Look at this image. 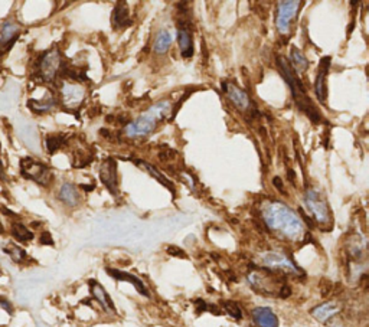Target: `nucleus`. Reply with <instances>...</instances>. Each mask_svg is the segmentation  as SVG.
I'll use <instances>...</instances> for the list:
<instances>
[{
	"label": "nucleus",
	"mask_w": 369,
	"mask_h": 327,
	"mask_svg": "<svg viewBox=\"0 0 369 327\" xmlns=\"http://www.w3.org/2000/svg\"><path fill=\"white\" fill-rule=\"evenodd\" d=\"M260 214L270 233L281 240L299 242L306 235L302 219L293 209L280 201H264L260 206Z\"/></svg>",
	"instance_id": "nucleus-1"
},
{
	"label": "nucleus",
	"mask_w": 369,
	"mask_h": 327,
	"mask_svg": "<svg viewBox=\"0 0 369 327\" xmlns=\"http://www.w3.org/2000/svg\"><path fill=\"white\" fill-rule=\"evenodd\" d=\"M277 67H279L280 74L283 75V78L286 80L290 88V92H291V97H293L299 110L307 115L310 121L315 124H320L322 117H320L319 110L312 103V100L307 97L306 88L300 81V76L293 71V68L290 67V62L286 56H281V55L277 56Z\"/></svg>",
	"instance_id": "nucleus-2"
},
{
	"label": "nucleus",
	"mask_w": 369,
	"mask_h": 327,
	"mask_svg": "<svg viewBox=\"0 0 369 327\" xmlns=\"http://www.w3.org/2000/svg\"><path fill=\"white\" fill-rule=\"evenodd\" d=\"M248 283L260 294L265 296H279L286 299L291 294V288L283 280H279L277 274L268 271L265 268H257L248 273Z\"/></svg>",
	"instance_id": "nucleus-3"
},
{
	"label": "nucleus",
	"mask_w": 369,
	"mask_h": 327,
	"mask_svg": "<svg viewBox=\"0 0 369 327\" xmlns=\"http://www.w3.org/2000/svg\"><path fill=\"white\" fill-rule=\"evenodd\" d=\"M304 203L309 212L313 217V222H316L322 229L330 230L334 225V217L330 206L323 196L322 192L315 187H307L304 194Z\"/></svg>",
	"instance_id": "nucleus-4"
},
{
	"label": "nucleus",
	"mask_w": 369,
	"mask_h": 327,
	"mask_svg": "<svg viewBox=\"0 0 369 327\" xmlns=\"http://www.w3.org/2000/svg\"><path fill=\"white\" fill-rule=\"evenodd\" d=\"M21 173L24 178L33 181L38 185L45 186V187L49 186L54 181V175H52L51 169L47 165L35 160L33 158H24L21 160Z\"/></svg>",
	"instance_id": "nucleus-5"
},
{
	"label": "nucleus",
	"mask_w": 369,
	"mask_h": 327,
	"mask_svg": "<svg viewBox=\"0 0 369 327\" xmlns=\"http://www.w3.org/2000/svg\"><path fill=\"white\" fill-rule=\"evenodd\" d=\"M260 264L263 265L261 268H265L268 271L273 273H283V274H293L299 276L302 274L300 268L291 261L287 255L280 254V253H265L260 257Z\"/></svg>",
	"instance_id": "nucleus-6"
},
{
	"label": "nucleus",
	"mask_w": 369,
	"mask_h": 327,
	"mask_svg": "<svg viewBox=\"0 0 369 327\" xmlns=\"http://www.w3.org/2000/svg\"><path fill=\"white\" fill-rule=\"evenodd\" d=\"M64 64H63V56L58 49H51L45 52L40 58V64H38V68H40V76L44 83H52L56 75L61 72Z\"/></svg>",
	"instance_id": "nucleus-7"
},
{
	"label": "nucleus",
	"mask_w": 369,
	"mask_h": 327,
	"mask_svg": "<svg viewBox=\"0 0 369 327\" xmlns=\"http://www.w3.org/2000/svg\"><path fill=\"white\" fill-rule=\"evenodd\" d=\"M159 124V120L154 117L151 112H146L140 115L139 119H136L134 121L126 124L123 133L127 139H142L149 136L154 130H156Z\"/></svg>",
	"instance_id": "nucleus-8"
},
{
	"label": "nucleus",
	"mask_w": 369,
	"mask_h": 327,
	"mask_svg": "<svg viewBox=\"0 0 369 327\" xmlns=\"http://www.w3.org/2000/svg\"><path fill=\"white\" fill-rule=\"evenodd\" d=\"M302 3L300 2H293V0H288V2H279L277 3V15H276V25L277 29L281 35H287L291 29V24L295 22V19L299 13Z\"/></svg>",
	"instance_id": "nucleus-9"
},
{
	"label": "nucleus",
	"mask_w": 369,
	"mask_h": 327,
	"mask_svg": "<svg viewBox=\"0 0 369 327\" xmlns=\"http://www.w3.org/2000/svg\"><path fill=\"white\" fill-rule=\"evenodd\" d=\"M178 44L183 58H192L195 53V45H193V33H192V24L188 17L179 19V29H178Z\"/></svg>",
	"instance_id": "nucleus-10"
},
{
	"label": "nucleus",
	"mask_w": 369,
	"mask_h": 327,
	"mask_svg": "<svg viewBox=\"0 0 369 327\" xmlns=\"http://www.w3.org/2000/svg\"><path fill=\"white\" fill-rule=\"evenodd\" d=\"M100 179L103 185L108 189L111 195H119V182H117V162L114 158H107L100 167Z\"/></svg>",
	"instance_id": "nucleus-11"
},
{
	"label": "nucleus",
	"mask_w": 369,
	"mask_h": 327,
	"mask_svg": "<svg viewBox=\"0 0 369 327\" xmlns=\"http://www.w3.org/2000/svg\"><path fill=\"white\" fill-rule=\"evenodd\" d=\"M85 97V90L81 85L72 83H64L61 87V99L68 110L79 108Z\"/></svg>",
	"instance_id": "nucleus-12"
},
{
	"label": "nucleus",
	"mask_w": 369,
	"mask_h": 327,
	"mask_svg": "<svg viewBox=\"0 0 369 327\" xmlns=\"http://www.w3.org/2000/svg\"><path fill=\"white\" fill-rule=\"evenodd\" d=\"M222 91L227 92L231 103L234 104L240 111L245 112L251 108V100L248 97V94L244 90L238 88L236 84L222 83Z\"/></svg>",
	"instance_id": "nucleus-13"
},
{
	"label": "nucleus",
	"mask_w": 369,
	"mask_h": 327,
	"mask_svg": "<svg viewBox=\"0 0 369 327\" xmlns=\"http://www.w3.org/2000/svg\"><path fill=\"white\" fill-rule=\"evenodd\" d=\"M330 56H325L320 60V65H319V72L316 76V81H315V94L316 97L320 103L326 101V95H327V90H326V80H327V72L330 68Z\"/></svg>",
	"instance_id": "nucleus-14"
},
{
	"label": "nucleus",
	"mask_w": 369,
	"mask_h": 327,
	"mask_svg": "<svg viewBox=\"0 0 369 327\" xmlns=\"http://www.w3.org/2000/svg\"><path fill=\"white\" fill-rule=\"evenodd\" d=\"M19 25L13 24V22H6L0 31V56L3 53H6L16 42V40L19 37Z\"/></svg>",
	"instance_id": "nucleus-15"
},
{
	"label": "nucleus",
	"mask_w": 369,
	"mask_h": 327,
	"mask_svg": "<svg viewBox=\"0 0 369 327\" xmlns=\"http://www.w3.org/2000/svg\"><path fill=\"white\" fill-rule=\"evenodd\" d=\"M341 310H342V305L339 303L327 301V303L316 305L315 309L310 310V315H312L320 323H327L330 319L339 315Z\"/></svg>",
	"instance_id": "nucleus-16"
},
{
	"label": "nucleus",
	"mask_w": 369,
	"mask_h": 327,
	"mask_svg": "<svg viewBox=\"0 0 369 327\" xmlns=\"http://www.w3.org/2000/svg\"><path fill=\"white\" fill-rule=\"evenodd\" d=\"M90 284V290H91V294L92 297L100 303V305L103 307V309L107 312V313H115V307H114V303L113 300L110 299L108 293L104 290V287L95 280H90L88 281Z\"/></svg>",
	"instance_id": "nucleus-17"
},
{
	"label": "nucleus",
	"mask_w": 369,
	"mask_h": 327,
	"mask_svg": "<svg viewBox=\"0 0 369 327\" xmlns=\"http://www.w3.org/2000/svg\"><path fill=\"white\" fill-rule=\"evenodd\" d=\"M107 273L108 276H111L113 278H115L117 281H127L130 284H133V287L136 288V290H138L142 296L145 297H150L149 292H147V288L145 285V283L138 278L136 276L130 274V273H126V271H122V270H115V268H107Z\"/></svg>",
	"instance_id": "nucleus-18"
},
{
	"label": "nucleus",
	"mask_w": 369,
	"mask_h": 327,
	"mask_svg": "<svg viewBox=\"0 0 369 327\" xmlns=\"http://www.w3.org/2000/svg\"><path fill=\"white\" fill-rule=\"evenodd\" d=\"M252 320L259 327H279V319L268 307H257L252 310Z\"/></svg>",
	"instance_id": "nucleus-19"
},
{
	"label": "nucleus",
	"mask_w": 369,
	"mask_h": 327,
	"mask_svg": "<svg viewBox=\"0 0 369 327\" xmlns=\"http://www.w3.org/2000/svg\"><path fill=\"white\" fill-rule=\"evenodd\" d=\"M131 162H133L134 165H138V166L143 167V169L149 173L150 176H153V178L156 179L159 183H162L165 187H167V189L172 192V194H174V186H173V183H172V182L163 175V173H162L158 167H154L153 165H150V163H147V162H145V160H139V159H131Z\"/></svg>",
	"instance_id": "nucleus-20"
},
{
	"label": "nucleus",
	"mask_w": 369,
	"mask_h": 327,
	"mask_svg": "<svg viewBox=\"0 0 369 327\" xmlns=\"http://www.w3.org/2000/svg\"><path fill=\"white\" fill-rule=\"evenodd\" d=\"M60 201L68 206H76L81 202L80 190L74 183H64L60 189Z\"/></svg>",
	"instance_id": "nucleus-21"
},
{
	"label": "nucleus",
	"mask_w": 369,
	"mask_h": 327,
	"mask_svg": "<svg viewBox=\"0 0 369 327\" xmlns=\"http://www.w3.org/2000/svg\"><path fill=\"white\" fill-rule=\"evenodd\" d=\"M111 19H113V26L115 29H123V28L130 26L131 21H130V16H129L127 5L123 2H119L117 5H115L113 15H111Z\"/></svg>",
	"instance_id": "nucleus-22"
},
{
	"label": "nucleus",
	"mask_w": 369,
	"mask_h": 327,
	"mask_svg": "<svg viewBox=\"0 0 369 327\" xmlns=\"http://www.w3.org/2000/svg\"><path fill=\"white\" fill-rule=\"evenodd\" d=\"M290 67L293 68V71L297 74V75H302L303 72L307 71L309 68V61L307 58L303 55V52L293 47L290 49Z\"/></svg>",
	"instance_id": "nucleus-23"
},
{
	"label": "nucleus",
	"mask_w": 369,
	"mask_h": 327,
	"mask_svg": "<svg viewBox=\"0 0 369 327\" xmlns=\"http://www.w3.org/2000/svg\"><path fill=\"white\" fill-rule=\"evenodd\" d=\"M55 103H56L55 101V97H54L52 94L48 92L42 100H33V99H31L28 101V107L33 112H47V111H49L55 106Z\"/></svg>",
	"instance_id": "nucleus-24"
},
{
	"label": "nucleus",
	"mask_w": 369,
	"mask_h": 327,
	"mask_svg": "<svg viewBox=\"0 0 369 327\" xmlns=\"http://www.w3.org/2000/svg\"><path fill=\"white\" fill-rule=\"evenodd\" d=\"M172 44V37L170 33L167 31H161L156 37H154V44H153V49L156 53L163 55L167 52V49L170 48Z\"/></svg>",
	"instance_id": "nucleus-25"
},
{
	"label": "nucleus",
	"mask_w": 369,
	"mask_h": 327,
	"mask_svg": "<svg viewBox=\"0 0 369 327\" xmlns=\"http://www.w3.org/2000/svg\"><path fill=\"white\" fill-rule=\"evenodd\" d=\"M3 251L12 258L13 262H24L26 260V253H25V249L21 248L19 245L13 244V242H9L8 245H5L3 248Z\"/></svg>",
	"instance_id": "nucleus-26"
},
{
	"label": "nucleus",
	"mask_w": 369,
	"mask_h": 327,
	"mask_svg": "<svg viewBox=\"0 0 369 327\" xmlns=\"http://www.w3.org/2000/svg\"><path fill=\"white\" fill-rule=\"evenodd\" d=\"M47 150L54 155L55 151L60 150L65 143H67V136L63 133H58V134H51V136L47 137Z\"/></svg>",
	"instance_id": "nucleus-27"
},
{
	"label": "nucleus",
	"mask_w": 369,
	"mask_h": 327,
	"mask_svg": "<svg viewBox=\"0 0 369 327\" xmlns=\"http://www.w3.org/2000/svg\"><path fill=\"white\" fill-rule=\"evenodd\" d=\"M12 235L17 241H22V242H28V241L33 240V234L21 222H15L12 225Z\"/></svg>",
	"instance_id": "nucleus-28"
},
{
	"label": "nucleus",
	"mask_w": 369,
	"mask_h": 327,
	"mask_svg": "<svg viewBox=\"0 0 369 327\" xmlns=\"http://www.w3.org/2000/svg\"><path fill=\"white\" fill-rule=\"evenodd\" d=\"M147 111L151 112V114L154 115V117H156L159 121H162V120L166 119V115L172 111V108H170V101H167V100L159 101L158 104L151 106Z\"/></svg>",
	"instance_id": "nucleus-29"
},
{
	"label": "nucleus",
	"mask_w": 369,
	"mask_h": 327,
	"mask_svg": "<svg viewBox=\"0 0 369 327\" xmlns=\"http://www.w3.org/2000/svg\"><path fill=\"white\" fill-rule=\"evenodd\" d=\"M222 307H224V310L227 312V315H229L232 319H236V320L243 319V310H241V307H240L238 303H236V301H224Z\"/></svg>",
	"instance_id": "nucleus-30"
},
{
	"label": "nucleus",
	"mask_w": 369,
	"mask_h": 327,
	"mask_svg": "<svg viewBox=\"0 0 369 327\" xmlns=\"http://www.w3.org/2000/svg\"><path fill=\"white\" fill-rule=\"evenodd\" d=\"M177 156H178V151L169 149V147H163V150L159 153V159L162 162H172Z\"/></svg>",
	"instance_id": "nucleus-31"
},
{
	"label": "nucleus",
	"mask_w": 369,
	"mask_h": 327,
	"mask_svg": "<svg viewBox=\"0 0 369 327\" xmlns=\"http://www.w3.org/2000/svg\"><path fill=\"white\" fill-rule=\"evenodd\" d=\"M167 254H169V255H173V257H181V258H185V257H186V254L182 251L181 248L173 246V245L167 246Z\"/></svg>",
	"instance_id": "nucleus-32"
},
{
	"label": "nucleus",
	"mask_w": 369,
	"mask_h": 327,
	"mask_svg": "<svg viewBox=\"0 0 369 327\" xmlns=\"http://www.w3.org/2000/svg\"><path fill=\"white\" fill-rule=\"evenodd\" d=\"M40 241H41L42 245H54V240H52V237H51L49 233H44V234L41 235Z\"/></svg>",
	"instance_id": "nucleus-33"
},
{
	"label": "nucleus",
	"mask_w": 369,
	"mask_h": 327,
	"mask_svg": "<svg viewBox=\"0 0 369 327\" xmlns=\"http://www.w3.org/2000/svg\"><path fill=\"white\" fill-rule=\"evenodd\" d=\"M273 185H274V187H277L281 192V194H284V185H283V181L280 178H274Z\"/></svg>",
	"instance_id": "nucleus-34"
},
{
	"label": "nucleus",
	"mask_w": 369,
	"mask_h": 327,
	"mask_svg": "<svg viewBox=\"0 0 369 327\" xmlns=\"http://www.w3.org/2000/svg\"><path fill=\"white\" fill-rule=\"evenodd\" d=\"M0 307H2V309H5V310H8L9 313H12V305L9 304L8 300H5L2 297H0Z\"/></svg>",
	"instance_id": "nucleus-35"
},
{
	"label": "nucleus",
	"mask_w": 369,
	"mask_h": 327,
	"mask_svg": "<svg viewBox=\"0 0 369 327\" xmlns=\"http://www.w3.org/2000/svg\"><path fill=\"white\" fill-rule=\"evenodd\" d=\"M287 176H288V181L295 185L296 175H295V170H293V169H288V170H287Z\"/></svg>",
	"instance_id": "nucleus-36"
},
{
	"label": "nucleus",
	"mask_w": 369,
	"mask_h": 327,
	"mask_svg": "<svg viewBox=\"0 0 369 327\" xmlns=\"http://www.w3.org/2000/svg\"><path fill=\"white\" fill-rule=\"evenodd\" d=\"M0 179L8 181V178L5 176V169H3V163L2 162H0Z\"/></svg>",
	"instance_id": "nucleus-37"
},
{
	"label": "nucleus",
	"mask_w": 369,
	"mask_h": 327,
	"mask_svg": "<svg viewBox=\"0 0 369 327\" xmlns=\"http://www.w3.org/2000/svg\"><path fill=\"white\" fill-rule=\"evenodd\" d=\"M81 189L85 190V192H91L94 189V183H91V185H81Z\"/></svg>",
	"instance_id": "nucleus-38"
}]
</instances>
